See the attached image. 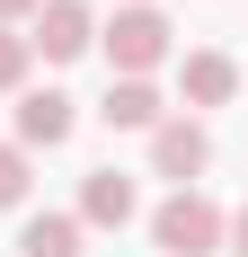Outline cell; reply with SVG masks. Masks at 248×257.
Masks as SVG:
<instances>
[{
    "instance_id": "cell-1",
    "label": "cell",
    "mask_w": 248,
    "mask_h": 257,
    "mask_svg": "<svg viewBox=\"0 0 248 257\" xmlns=\"http://www.w3.org/2000/svg\"><path fill=\"white\" fill-rule=\"evenodd\" d=\"M222 222L230 213L204 195V186H177L169 204L151 213V248L160 257H222Z\"/></svg>"
},
{
    "instance_id": "cell-2",
    "label": "cell",
    "mask_w": 248,
    "mask_h": 257,
    "mask_svg": "<svg viewBox=\"0 0 248 257\" xmlns=\"http://www.w3.org/2000/svg\"><path fill=\"white\" fill-rule=\"evenodd\" d=\"M98 36H106L115 80H151L160 62H169V36H177V27L160 18V9H115V27H98Z\"/></svg>"
},
{
    "instance_id": "cell-3",
    "label": "cell",
    "mask_w": 248,
    "mask_h": 257,
    "mask_svg": "<svg viewBox=\"0 0 248 257\" xmlns=\"http://www.w3.org/2000/svg\"><path fill=\"white\" fill-rule=\"evenodd\" d=\"M204 169H213V133H204V115H160V124H151V178L195 186Z\"/></svg>"
},
{
    "instance_id": "cell-4",
    "label": "cell",
    "mask_w": 248,
    "mask_h": 257,
    "mask_svg": "<svg viewBox=\"0 0 248 257\" xmlns=\"http://www.w3.org/2000/svg\"><path fill=\"white\" fill-rule=\"evenodd\" d=\"M89 45H98V18H89V0H45V9H36V36H27V53H45V62H80Z\"/></svg>"
},
{
    "instance_id": "cell-5",
    "label": "cell",
    "mask_w": 248,
    "mask_h": 257,
    "mask_svg": "<svg viewBox=\"0 0 248 257\" xmlns=\"http://www.w3.org/2000/svg\"><path fill=\"white\" fill-rule=\"evenodd\" d=\"M80 124V106L62 89H18V151H62Z\"/></svg>"
},
{
    "instance_id": "cell-6",
    "label": "cell",
    "mask_w": 248,
    "mask_h": 257,
    "mask_svg": "<svg viewBox=\"0 0 248 257\" xmlns=\"http://www.w3.org/2000/svg\"><path fill=\"white\" fill-rule=\"evenodd\" d=\"M142 213V195H133V178L124 169H89V186H80V231L98 222V231H124Z\"/></svg>"
},
{
    "instance_id": "cell-7",
    "label": "cell",
    "mask_w": 248,
    "mask_h": 257,
    "mask_svg": "<svg viewBox=\"0 0 248 257\" xmlns=\"http://www.w3.org/2000/svg\"><path fill=\"white\" fill-rule=\"evenodd\" d=\"M177 89H186V106H230L239 62H230V53H186V62H177Z\"/></svg>"
},
{
    "instance_id": "cell-8",
    "label": "cell",
    "mask_w": 248,
    "mask_h": 257,
    "mask_svg": "<svg viewBox=\"0 0 248 257\" xmlns=\"http://www.w3.org/2000/svg\"><path fill=\"white\" fill-rule=\"evenodd\" d=\"M98 115H106L115 133H151L169 106H160V89H151V80H106V106H98Z\"/></svg>"
},
{
    "instance_id": "cell-9",
    "label": "cell",
    "mask_w": 248,
    "mask_h": 257,
    "mask_svg": "<svg viewBox=\"0 0 248 257\" xmlns=\"http://www.w3.org/2000/svg\"><path fill=\"white\" fill-rule=\"evenodd\" d=\"M18 257H80V213H36L18 231Z\"/></svg>"
},
{
    "instance_id": "cell-10",
    "label": "cell",
    "mask_w": 248,
    "mask_h": 257,
    "mask_svg": "<svg viewBox=\"0 0 248 257\" xmlns=\"http://www.w3.org/2000/svg\"><path fill=\"white\" fill-rule=\"evenodd\" d=\"M27 62H36L27 36H18V27H0V98H18V89H27Z\"/></svg>"
},
{
    "instance_id": "cell-11",
    "label": "cell",
    "mask_w": 248,
    "mask_h": 257,
    "mask_svg": "<svg viewBox=\"0 0 248 257\" xmlns=\"http://www.w3.org/2000/svg\"><path fill=\"white\" fill-rule=\"evenodd\" d=\"M27 186H36V160L18 142H0V204H27Z\"/></svg>"
},
{
    "instance_id": "cell-12",
    "label": "cell",
    "mask_w": 248,
    "mask_h": 257,
    "mask_svg": "<svg viewBox=\"0 0 248 257\" xmlns=\"http://www.w3.org/2000/svg\"><path fill=\"white\" fill-rule=\"evenodd\" d=\"M222 257H248V204H239V213L222 222Z\"/></svg>"
},
{
    "instance_id": "cell-13",
    "label": "cell",
    "mask_w": 248,
    "mask_h": 257,
    "mask_svg": "<svg viewBox=\"0 0 248 257\" xmlns=\"http://www.w3.org/2000/svg\"><path fill=\"white\" fill-rule=\"evenodd\" d=\"M45 0H0V27H18V18H36Z\"/></svg>"
},
{
    "instance_id": "cell-14",
    "label": "cell",
    "mask_w": 248,
    "mask_h": 257,
    "mask_svg": "<svg viewBox=\"0 0 248 257\" xmlns=\"http://www.w3.org/2000/svg\"><path fill=\"white\" fill-rule=\"evenodd\" d=\"M124 9H151V0H124Z\"/></svg>"
}]
</instances>
